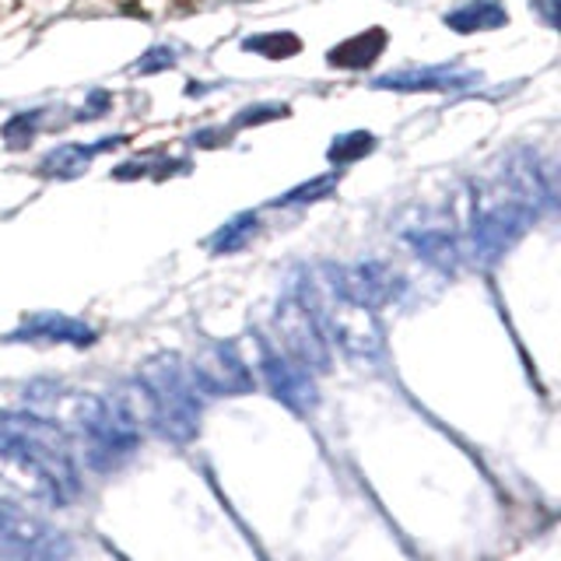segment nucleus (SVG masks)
Returning <instances> with one entry per match:
<instances>
[{
	"mask_svg": "<svg viewBox=\"0 0 561 561\" xmlns=\"http://www.w3.org/2000/svg\"><path fill=\"white\" fill-rule=\"evenodd\" d=\"M77 422L85 431V460L99 474L117 471L141 442V431L112 407V400L102 397H85L77 407Z\"/></svg>",
	"mask_w": 561,
	"mask_h": 561,
	"instance_id": "20e7f679",
	"label": "nucleus"
},
{
	"mask_svg": "<svg viewBox=\"0 0 561 561\" xmlns=\"http://www.w3.org/2000/svg\"><path fill=\"white\" fill-rule=\"evenodd\" d=\"M295 292L302 295V302L313 309V316L324 327L327 341H337L347 355L355 358H379L382 355V330L376 324V313L355 306L341 295H333L324 281H313L309 275H302Z\"/></svg>",
	"mask_w": 561,
	"mask_h": 561,
	"instance_id": "7ed1b4c3",
	"label": "nucleus"
},
{
	"mask_svg": "<svg viewBox=\"0 0 561 561\" xmlns=\"http://www.w3.org/2000/svg\"><path fill=\"white\" fill-rule=\"evenodd\" d=\"M36 120H39V112H22V117H11L0 134H4V141L11 144L14 151H22V148H28V144H32V134H36Z\"/></svg>",
	"mask_w": 561,
	"mask_h": 561,
	"instance_id": "6ab92c4d",
	"label": "nucleus"
},
{
	"mask_svg": "<svg viewBox=\"0 0 561 561\" xmlns=\"http://www.w3.org/2000/svg\"><path fill=\"white\" fill-rule=\"evenodd\" d=\"M382 50H387V28H368V32H358V36L344 39L341 46H333L327 60H330V68L362 71V68H373V63L382 57Z\"/></svg>",
	"mask_w": 561,
	"mask_h": 561,
	"instance_id": "f8f14e48",
	"label": "nucleus"
},
{
	"mask_svg": "<svg viewBox=\"0 0 561 561\" xmlns=\"http://www.w3.org/2000/svg\"><path fill=\"white\" fill-rule=\"evenodd\" d=\"M11 341H42V344H74L88 347L95 341V330L88 324L63 313H32L22 319V327L11 333Z\"/></svg>",
	"mask_w": 561,
	"mask_h": 561,
	"instance_id": "9d476101",
	"label": "nucleus"
},
{
	"mask_svg": "<svg viewBox=\"0 0 561 561\" xmlns=\"http://www.w3.org/2000/svg\"><path fill=\"white\" fill-rule=\"evenodd\" d=\"M137 382L148 414L144 428L158 431L166 442H194L200 431V393L194 390L186 362L180 355H155L141 365Z\"/></svg>",
	"mask_w": 561,
	"mask_h": 561,
	"instance_id": "f03ea898",
	"label": "nucleus"
},
{
	"mask_svg": "<svg viewBox=\"0 0 561 561\" xmlns=\"http://www.w3.org/2000/svg\"><path fill=\"white\" fill-rule=\"evenodd\" d=\"M554 4H558V0H534V8L544 14V22H548V25L558 22V19H554Z\"/></svg>",
	"mask_w": 561,
	"mask_h": 561,
	"instance_id": "4be33fe9",
	"label": "nucleus"
},
{
	"mask_svg": "<svg viewBox=\"0 0 561 561\" xmlns=\"http://www.w3.org/2000/svg\"><path fill=\"white\" fill-rule=\"evenodd\" d=\"M256 235V215H235L229 224H221V229L211 235V253H235L243 249L246 243H253Z\"/></svg>",
	"mask_w": 561,
	"mask_h": 561,
	"instance_id": "dca6fc26",
	"label": "nucleus"
},
{
	"mask_svg": "<svg viewBox=\"0 0 561 561\" xmlns=\"http://www.w3.org/2000/svg\"><path fill=\"white\" fill-rule=\"evenodd\" d=\"M175 63V50L172 46H155V50H148L141 60H137V74H158V71H169Z\"/></svg>",
	"mask_w": 561,
	"mask_h": 561,
	"instance_id": "412c9836",
	"label": "nucleus"
},
{
	"mask_svg": "<svg viewBox=\"0 0 561 561\" xmlns=\"http://www.w3.org/2000/svg\"><path fill=\"white\" fill-rule=\"evenodd\" d=\"M243 50L270 57V60H288V57L302 53V39L292 36V32H260V36L243 39Z\"/></svg>",
	"mask_w": 561,
	"mask_h": 561,
	"instance_id": "2eb2a0df",
	"label": "nucleus"
},
{
	"mask_svg": "<svg viewBox=\"0 0 561 561\" xmlns=\"http://www.w3.org/2000/svg\"><path fill=\"white\" fill-rule=\"evenodd\" d=\"M442 22L453 32H460V36H474V32L502 28L509 22V14L502 8V0H467V4L449 11Z\"/></svg>",
	"mask_w": 561,
	"mask_h": 561,
	"instance_id": "ddd939ff",
	"label": "nucleus"
},
{
	"mask_svg": "<svg viewBox=\"0 0 561 561\" xmlns=\"http://www.w3.org/2000/svg\"><path fill=\"white\" fill-rule=\"evenodd\" d=\"M186 373L194 379V390L207 397H239L253 390V376L235 351V344L207 341L200 351L186 362Z\"/></svg>",
	"mask_w": 561,
	"mask_h": 561,
	"instance_id": "0eeeda50",
	"label": "nucleus"
},
{
	"mask_svg": "<svg viewBox=\"0 0 561 561\" xmlns=\"http://www.w3.org/2000/svg\"><path fill=\"white\" fill-rule=\"evenodd\" d=\"M281 117H288V106H278V102H267V106H253V109H243L235 117V131H243V126H249V123H267V120H281Z\"/></svg>",
	"mask_w": 561,
	"mask_h": 561,
	"instance_id": "aec40b11",
	"label": "nucleus"
},
{
	"mask_svg": "<svg viewBox=\"0 0 561 561\" xmlns=\"http://www.w3.org/2000/svg\"><path fill=\"white\" fill-rule=\"evenodd\" d=\"M260 368H264L267 390L275 393L288 411H295V414H313L316 411L319 390H316V382H313V373L298 368L295 362H288L270 344H264Z\"/></svg>",
	"mask_w": 561,
	"mask_h": 561,
	"instance_id": "6e6552de",
	"label": "nucleus"
},
{
	"mask_svg": "<svg viewBox=\"0 0 561 561\" xmlns=\"http://www.w3.org/2000/svg\"><path fill=\"white\" fill-rule=\"evenodd\" d=\"M319 281H324L333 295H341L373 313L390 306V302L400 298V292H404V278L393 275L387 264H376V260L351 264V267L327 264V267H319Z\"/></svg>",
	"mask_w": 561,
	"mask_h": 561,
	"instance_id": "423d86ee",
	"label": "nucleus"
},
{
	"mask_svg": "<svg viewBox=\"0 0 561 561\" xmlns=\"http://www.w3.org/2000/svg\"><path fill=\"white\" fill-rule=\"evenodd\" d=\"M407 243L414 246V253L425 256L428 264H436L442 270H456L460 264V249L456 239L442 232V229H422V232H407Z\"/></svg>",
	"mask_w": 561,
	"mask_h": 561,
	"instance_id": "4468645a",
	"label": "nucleus"
},
{
	"mask_svg": "<svg viewBox=\"0 0 561 561\" xmlns=\"http://www.w3.org/2000/svg\"><path fill=\"white\" fill-rule=\"evenodd\" d=\"M373 151H376V137L373 134H368V131H351V134L333 137L327 158H330L333 166H351V162H358V158L373 155Z\"/></svg>",
	"mask_w": 561,
	"mask_h": 561,
	"instance_id": "f3484780",
	"label": "nucleus"
},
{
	"mask_svg": "<svg viewBox=\"0 0 561 561\" xmlns=\"http://www.w3.org/2000/svg\"><path fill=\"white\" fill-rule=\"evenodd\" d=\"M275 333H278L275 351L288 362H295L298 368H306V373H327L330 368V341L298 292L281 298L278 316H275Z\"/></svg>",
	"mask_w": 561,
	"mask_h": 561,
	"instance_id": "39448f33",
	"label": "nucleus"
},
{
	"mask_svg": "<svg viewBox=\"0 0 561 561\" xmlns=\"http://www.w3.org/2000/svg\"><path fill=\"white\" fill-rule=\"evenodd\" d=\"M471 82H477L474 71H460L453 63H431V68H404L376 77V88H393V92H460Z\"/></svg>",
	"mask_w": 561,
	"mask_h": 561,
	"instance_id": "1a4fd4ad",
	"label": "nucleus"
},
{
	"mask_svg": "<svg viewBox=\"0 0 561 561\" xmlns=\"http://www.w3.org/2000/svg\"><path fill=\"white\" fill-rule=\"evenodd\" d=\"M337 180H341V175L327 172V175H316V180H309V183H298L295 190H288L284 197H278V207H295V204H316V200H324V197L333 194Z\"/></svg>",
	"mask_w": 561,
	"mask_h": 561,
	"instance_id": "a211bd4d",
	"label": "nucleus"
},
{
	"mask_svg": "<svg viewBox=\"0 0 561 561\" xmlns=\"http://www.w3.org/2000/svg\"><path fill=\"white\" fill-rule=\"evenodd\" d=\"M0 460L14 463L50 505H68L82 491L71 436L32 411H0Z\"/></svg>",
	"mask_w": 561,
	"mask_h": 561,
	"instance_id": "f257e3e1",
	"label": "nucleus"
},
{
	"mask_svg": "<svg viewBox=\"0 0 561 561\" xmlns=\"http://www.w3.org/2000/svg\"><path fill=\"white\" fill-rule=\"evenodd\" d=\"M123 144V137H102L95 144H63V148H53L50 155L39 162V175H50V180H77L92 169V158L102 155L109 148Z\"/></svg>",
	"mask_w": 561,
	"mask_h": 561,
	"instance_id": "9b49d317",
	"label": "nucleus"
}]
</instances>
